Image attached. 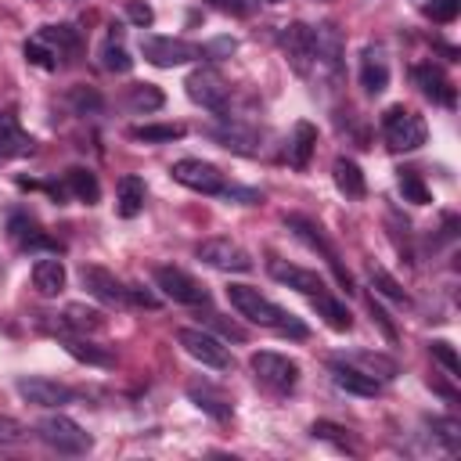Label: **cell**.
Wrapping results in <instances>:
<instances>
[{
    "label": "cell",
    "instance_id": "obj_1",
    "mask_svg": "<svg viewBox=\"0 0 461 461\" xmlns=\"http://www.w3.org/2000/svg\"><path fill=\"white\" fill-rule=\"evenodd\" d=\"M227 300H230V307H235L246 321H253L260 328H271V332H282V335H292V339H307V325H300L289 310H282L278 303H271L253 285H230L227 289Z\"/></svg>",
    "mask_w": 461,
    "mask_h": 461
},
{
    "label": "cell",
    "instance_id": "obj_2",
    "mask_svg": "<svg viewBox=\"0 0 461 461\" xmlns=\"http://www.w3.org/2000/svg\"><path fill=\"white\" fill-rule=\"evenodd\" d=\"M382 134H386V141H389L393 152H414V148H422L425 137H429L425 119H422L418 112H411V109H404V105L386 109V116H382Z\"/></svg>",
    "mask_w": 461,
    "mask_h": 461
},
{
    "label": "cell",
    "instance_id": "obj_3",
    "mask_svg": "<svg viewBox=\"0 0 461 461\" xmlns=\"http://www.w3.org/2000/svg\"><path fill=\"white\" fill-rule=\"evenodd\" d=\"M249 368L257 375L260 386L274 389V393H292L296 382H300V364L285 353H274V350H260L249 357Z\"/></svg>",
    "mask_w": 461,
    "mask_h": 461
},
{
    "label": "cell",
    "instance_id": "obj_4",
    "mask_svg": "<svg viewBox=\"0 0 461 461\" xmlns=\"http://www.w3.org/2000/svg\"><path fill=\"white\" fill-rule=\"evenodd\" d=\"M37 432H40V439H44L48 447H55L58 454H87V450L94 447L91 432H83V425L73 422V418H65V414H48V418L37 425Z\"/></svg>",
    "mask_w": 461,
    "mask_h": 461
},
{
    "label": "cell",
    "instance_id": "obj_5",
    "mask_svg": "<svg viewBox=\"0 0 461 461\" xmlns=\"http://www.w3.org/2000/svg\"><path fill=\"white\" fill-rule=\"evenodd\" d=\"M141 55H144V62H152L159 69H177V65L205 58V51L198 44L177 40V37H141Z\"/></svg>",
    "mask_w": 461,
    "mask_h": 461
},
{
    "label": "cell",
    "instance_id": "obj_6",
    "mask_svg": "<svg viewBox=\"0 0 461 461\" xmlns=\"http://www.w3.org/2000/svg\"><path fill=\"white\" fill-rule=\"evenodd\" d=\"M195 257H198L205 267L227 271V274H246V271H253V257H249L239 242H230V239H205V242H198Z\"/></svg>",
    "mask_w": 461,
    "mask_h": 461
},
{
    "label": "cell",
    "instance_id": "obj_7",
    "mask_svg": "<svg viewBox=\"0 0 461 461\" xmlns=\"http://www.w3.org/2000/svg\"><path fill=\"white\" fill-rule=\"evenodd\" d=\"M184 91H187V98H191L195 105H202V109H209V112H216V116L227 112L230 87H227V80H223L216 69H195V73L184 80Z\"/></svg>",
    "mask_w": 461,
    "mask_h": 461
},
{
    "label": "cell",
    "instance_id": "obj_8",
    "mask_svg": "<svg viewBox=\"0 0 461 461\" xmlns=\"http://www.w3.org/2000/svg\"><path fill=\"white\" fill-rule=\"evenodd\" d=\"M177 343L184 346V353L187 357H195L202 368H213V371H227L230 364V353H227V346L220 343V339H213L209 332H202V328H180L177 332Z\"/></svg>",
    "mask_w": 461,
    "mask_h": 461
},
{
    "label": "cell",
    "instance_id": "obj_9",
    "mask_svg": "<svg viewBox=\"0 0 461 461\" xmlns=\"http://www.w3.org/2000/svg\"><path fill=\"white\" fill-rule=\"evenodd\" d=\"M282 48H285V58H289L292 73H300V76H310L314 73V65H317V37H314V30L307 22L285 26Z\"/></svg>",
    "mask_w": 461,
    "mask_h": 461
},
{
    "label": "cell",
    "instance_id": "obj_10",
    "mask_svg": "<svg viewBox=\"0 0 461 461\" xmlns=\"http://www.w3.org/2000/svg\"><path fill=\"white\" fill-rule=\"evenodd\" d=\"M155 285L162 289L166 300L173 303H184V307H205L209 303V289L198 285L187 271L180 267H155Z\"/></svg>",
    "mask_w": 461,
    "mask_h": 461
},
{
    "label": "cell",
    "instance_id": "obj_11",
    "mask_svg": "<svg viewBox=\"0 0 461 461\" xmlns=\"http://www.w3.org/2000/svg\"><path fill=\"white\" fill-rule=\"evenodd\" d=\"M173 180L191 187V191H202V195H220L227 184H223V173L213 166V162H202V159H180L173 162Z\"/></svg>",
    "mask_w": 461,
    "mask_h": 461
},
{
    "label": "cell",
    "instance_id": "obj_12",
    "mask_svg": "<svg viewBox=\"0 0 461 461\" xmlns=\"http://www.w3.org/2000/svg\"><path fill=\"white\" fill-rule=\"evenodd\" d=\"M205 134L220 144V148H227V152H235V155H260L264 152V134L260 130H253V126H246V123H220V126H205Z\"/></svg>",
    "mask_w": 461,
    "mask_h": 461
},
{
    "label": "cell",
    "instance_id": "obj_13",
    "mask_svg": "<svg viewBox=\"0 0 461 461\" xmlns=\"http://www.w3.org/2000/svg\"><path fill=\"white\" fill-rule=\"evenodd\" d=\"M285 223L296 230V239H300V242H307L314 253H321V257H325V264L332 267V274L339 278V285H346V292H350V274H346V267L339 264V253L332 249V242L321 235V227H317V223H310L307 216H289Z\"/></svg>",
    "mask_w": 461,
    "mask_h": 461
},
{
    "label": "cell",
    "instance_id": "obj_14",
    "mask_svg": "<svg viewBox=\"0 0 461 461\" xmlns=\"http://www.w3.org/2000/svg\"><path fill=\"white\" fill-rule=\"evenodd\" d=\"M80 282H83V289H87L98 303H105V307H126V285H123L112 271L94 267V264H83V267H80Z\"/></svg>",
    "mask_w": 461,
    "mask_h": 461
},
{
    "label": "cell",
    "instance_id": "obj_15",
    "mask_svg": "<svg viewBox=\"0 0 461 461\" xmlns=\"http://www.w3.org/2000/svg\"><path fill=\"white\" fill-rule=\"evenodd\" d=\"M19 396L26 404H37V407H62V404H73V389L55 382V378H44V375H26L15 382Z\"/></svg>",
    "mask_w": 461,
    "mask_h": 461
},
{
    "label": "cell",
    "instance_id": "obj_16",
    "mask_svg": "<svg viewBox=\"0 0 461 461\" xmlns=\"http://www.w3.org/2000/svg\"><path fill=\"white\" fill-rule=\"evenodd\" d=\"M267 271H271L274 282H282V285H289V289H296V292H303V296H321V292H328V289H325V278H321L317 271H307V267H296V264H285V260H271Z\"/></svg>",
    "mask_w": 461,
    "mask_h": 461
},
{
    "label": "cell",
    "instance_id": "obj_17",
    "mask_svg": "<svg viewBox=\"0 0 461 461\" xmlns=\"http://www.w3.org/2000/svg\"><path fill=\"white\" fill-rule=\"evenodd\" d=\"M414 83H418V91L429 98V101H436V105H447V109H454V87H450V80L443 76V69L439 65H432V62H425V65H414Z\"/></svg>",
    "mask_w": 461,
    "mask_h": 461
},
{
    "label": "cell",
    "instance_id": "obj_18",
    "mask_svg": "<svg viewBox=\"0 0 461 461\" xmlns=\"http://www.w3.org/2000/svg\"><path fill=\"white\" fill-rule=\"evenodd\" d=\"M361 87H364L371 98L389 87V62H386V51L375 48V44H368L364 55H361Z\"/></svg>",
    "mask_w": 461,
    "mask_h": 461
},
{
    "label": "cell",
    "instance_id": "obj_19",
    "mask_svg": "<svg viewBox=\"0 0 461 461\" xmlns=\"http://www.w3.org/2000/svg\"><path fill=\"white\" fill-rule=\"evenodd\" d=\"M8 230H12V242L22 249V253H30V249H44V253H62V246L55 242V239H48L44 230L30 220V216H12V223H8Z\"/></svg>",
    "mask_w": 461,
    "mask_h": 461
},
{
    "label": "cell",
    "instance_id": "obj_20",
    "mask_svg": "<svg viewBox=\"0 0 461 461\" xmlns=\"http://www.w3.org/2000/svg\"><path fill=\"white\" fill-rule=\"evenodd\" d=\"M144 195H148V187H144L141 177H134V173L119 177V184H116V213L123 220H134L144 209Z\"/></svg>",
    "mask_w": 461,
    "mask_h": 461
},
{
    "label": "cell",
    "instance_id": "obj_21",
    "mask_svg": "<svg viewBox=\"0 0 461 461\" xmlns=\"http://www.w3.org/2000/svg\"><path fill=\"white\" fill-rule=\"evenodd\" d=\"M65 264L62 260H55V257H44V260H37L33 264V289L40 292V296H58V292H65Z\"/></svg>",
    "mask_w": 461,
    "mask_h": 461
},
{
    "label": "cell",
    "instance_id": "obj_22",
    "mask_svg": "<svg viewBox=\"0 0 461 461\" xmlns=\"http://www.w3.org/2000/svg\"><path fill=\"white\" fill-rule=\"evenodd\" d=\"M332 382H335L339 389L353 393V396H375V393H378V378H371L368 371H361V368H353V364H343V361L332 364Z\"/></svg>",
    "mask_w": 461,
    "mask_h": 461
},
{
    "label": "cell",
    "instance_id": "obj_23",
    "mask_svg": "<svg viewBox=\"0 0 461 461\" xmlns=\"http://www.w3.org/2000/svg\"><path fill=\"white\" fill-rule=\"evenodd\" d=\"M0 152L8 159H22L33 152V137L19 126V119L12 112H0Z\"/></svg>",
    "mask_w": 461,
    "mask_h": 461
},
{
    "label": "cell",
    "instance_id": "obj_24",
    "mask_svg": "<svg viewBox=\"0 0 461 461\" xmlns=\"http://www.w3.org/2000/svg\"><path fill=\"white\" fill-rule=\"evenodd\" d=\"M314 37H317V65H325L332 76H339L343 73V37H339V30L332 22H325L321 30H314Z\"/></svg>",
    "mask_w": 461,
    "mask_h": 461
},
{
    "label": "cell",
    "instance_id": "obj_25",
    "mask_svg": "<svg viewBox=\"0 0 461 461\" xmlns=\"http://www.w3.org/2000/svg\"><path fill=\"white\" fill-rule=\"evenodd\" d=\"M314 152H317V126L314 123H296L292 137H289V162L296 170H307Z\"/></svg>",
    "mask_w": 461,
    "mask_h": 461
},
{
    "label": "cell",
    "instance_id": "obj_26",
    "mask_svg": "<svg viewBox=\"0 0 461 461\" xmlns=\"http://www.w3.org/2000/svg\"><path fill=\"white\" fill-rule=\"evenodd\" d=\"M332 177H335V187H339L346 198H364L368 184H364V173H361V166H357L353 159L339 155L335 166H332Z\"/></svg>",
    "mask_w": 461,
    "mask_h": 461
},
{
    "label": "cell",
    "instance_id": "obj_27",
    "mask_svg": "<svg viewBox=\"0 0 461 461\" xmlns=\"http://www.w3.org/2000/svg\"><path fill=\"white\" fill-rule=\"evenodd\" d=\"M98 58H101V69H105V73H130V69H134V58H130V51L123 48V33H119L116 26H112V33H109V40L101 44Z\"/></svg>",
    "mask_w": 461,
    "mask_h": 461
},
{
    "label": "cell",
    "instance_id": "obj_28",
    "mask_svg": "<svg viewBox=\"0 0 461 461\" xmlns=\"http://www.w3.org/2000/svg\"><path fill=\"white\" fill-rule=\"evenodd\" d=\"M62 325L80 332V335H94V332L105 328V314L94 310V307H83V303H69L65 314H62Z\"/></svg>",
    "mask_w": 461,
    "mask_h": 461
},
{
    "label": "cell",
    "instance_id": "obj_29",
    "mask_svg": "<svg viewBox=\"0 0 461 461\" xmlns=\"http://www.w3.org/2000/svg\"><path fill=\"white\" fill-rule=\"evenodd\" d=\"M346 364H353V368L368 371L371 378H396V375H400V368H396V361H393V357H386V353H371V350H357V353H350V361H346Z\"/></svg>",
    "mask_w": 461,
    "mask_h": 461
},
{
    "label": "cell",
    "instance_id": "obj_30",
    "mask_svg": "<svg viewBox=\"0 0 461 461\" xmlns=\"http://www.w3.org/2000/svg\"><path fill=\"white\" fill-rule=\"evenodd\" d=\"M65 187H69L73 198H80V202H87V205H94V202L101 198L98 177H94L91 170H83V166H73V170L65 173Z\"/></svg>",
    "mask_w": 461,
    "mask_h": 461
},
{
    "label": "cell",
    "instance_id": "obj_31",
    "mask_svg": "<svg viewBox=\"0 0 461 461\" xmlns=\"http://www.w3.org/2000/svg\"><path fill=\"white\" fill-rule=\"evenodd\" d=\"M187 130L180 123H144V126H134L130 137L134 141H144V144H173L180 141Z\"/></svg>",
    "mask_w": 461,
    "mask_h": 461
},
{
    "label": "cell",
    "instance_id": "obj_32",
    "mask_svg": "<svg viewBox=\"0 0 461 461\" xmlns=\"http://www.w3.org/2000/svg\"><path fill=\"white\" fill-rule=\"evenodd\" d=\"M62 346H65L69 357H76V361H83V364H94V368H112V364H116V357H112L105 346H94V343H87V339H65Z\"/></svg>",
    "mask_w": 461,
    "mask_h": 461
},
{
    "label": "cell",
    "instance_id": "obj_33",
    "mask_svg": "<svg viewBox=\"0 0 461 461\" xmlns=\"http://www.w3.org/2000/svg\"><path fill=\"white\" fill-rule=\"evenodd\" d=\"M314 300V310L335 328V332H350L353 328V317H350V310L339 303V300H332L328 292H321V296H310Z\"/></svg>",
    "mask_w": 461,
    "mask_h": 461
},
{
    "label": "cell",
    "instance_id": "obj_34",
    "mask_svg": "<svg viewBox=\"0 0 461 461\" xmlns=\"http://www.w3.org/2000/svg\"><path fill=\"white\" fill-rule=\"evenodd\" d=\"M162 91L155 87V83H137V87H130L126 91V105L134 109V112H159L162 109Z\"/></svg>",
    "mask_w": 461,
    "mask_h": 461
},
{
    "label": "cell",
    "instance_id": "obj_35",
    "mask_svg": "<svg viewBox=\"0 0 461 461\" xmlns=\"http://www.w3.org/2000/svg\"><path fill=\"white\" fill-rule=\"evenodd\" d=\"M37 40L51 44L58 55H65V51H76V44H80V37H76L69 26H44V30L37 33Z\"/></svg>",
    "mask_w": 461,
    "mask_h": 461
},
{
    "label": "cell",
    "instance_id": "obj_36",
    "mask_svg": "<svg viewBox=\"0 0 461 461\" xmlns=\"http://www.w3.org/2000/svg\"><path fill=\"white\" fill-rule=\"evenodd\" d=\"M400 195H404V202H414V205H429V202H432L425 180H422L414 170H404V173H400Z\"/></svg>",
    "mask_w": 461,
    "mask_h": 461
},
{
    "label": "cell",
    "instance_id": "obj_37",
    "mask_svg": "<svg viewBox=\"0 0 461 461\" xmlns=\"http://www.w3.org/2000/svg\"><path fill=\"white\" fill-rule=\"evenodd\" d=\"M26 58H30L33 65H40V69H48V73L62 65V55H58V51H55L51 44H44V40H37V37H33V40L26 44Z\"/></svg>",
    "mask_w": 461,
    "mask_h": 461
},
{
    "label": "cell",
    "instance_id": "obj_38",
    "mask_svg": "<svg viewBox=\"0 0 461 461\" xmlns=\"http://www.w3.org/2000/svg\"><path fill=\"white\" fill-rule=\"evenodd\" d=\"M187 393H191V400H195L202 411H209L213 418H227V414H230V404H227L223 396H216V393H209V389H198V386H191Z\"/></svg>",
    "mask_w": 461,
    "mask_h": 461
},
{
    "label": "cell",
    "instance_id": "obj_39",
    "mask_svg": "<svg viewBox=\"0 0 461 461\" xmlns=\"http://www.w3.org/2000/svg\"><path fill=\"white\" fill-rule=\"evenodd\" d=\"M368 274H371V285H375V289H378L386 300H393V303H411V300H407V292L396 285V278H389L382 267H371Z\"/></svg>",
    "mask_w": 461,
    "mask_h": 461
},
{
    "label": "cell",
    "instance_id": "obj_40",
    "mask_svg": "<svg viewBox=\"0 0 461 461\" xmlns=\"http://www.w3.org/2000/svg\"><path fill=\"white\" fill-rule=\"evenodd\" d=\"M69 105H73L80 116H94V112L101 109V98H98L94 87H73V91H69Z\"/></svg>",
    "mask_w": 461,
    "mask_h": 461
},
{
    "label": "cell",
    "instance_id": "obj_41",
    "mask_svg": "<svg viewBox=\"0 0 461 461\" xmlns=\"http://www.w3.org/2000/svg\"><path fill=\"white\" fill-rule=\"evenodd\" d=\"M429 350H432V357H436V361H439L454 378L461 375V357H457V350H454L447 339H432V343H429Z\"/></svg>",
    "mask_w": 461,
    "mask_h": 461
},
{
    "label": "cell",
    "instance_id": "obj_42",
    "mask_svg": "<svg viewBox=\"0 0 461 461\" xmlns=\"http://www.w3.org/2000/svg\"><path fill=\"white\" fill-rule=\"evenodd\" d=\"M429 425H432L436 439H443L450 450H457V447H461V425H457L454 418H432Z\"/></svg>",
    "mask_w": 461,
    "mask_h": 461
},
{
    "label": "cell",
    "instance_id": "obj_43",
    "mask_svg": "<svg viewBox=\"0 0 461 461\" xmlns=\"http://www.w3.org/2000/svg\"><path fill=\"white\" fill-rule=\"evenodd\" d=\"M30 436V429L8 414H0V447H12V443H22Z\"/></svg>",
    "mask_w": 461,
    "mask_h": 461
},
{
    "label": "cell",
    "instance_id": "obj_44",
    "mask_svg": "<svg viewBox=\"0 0 461 461\" xmlns=\"http://www.w3.org/2000/svg\"><path fill=\"white\" fill-rule=\"evenodd\" d=\"M310 432H314L317 439H332V443H335V447H343V450L350 447V439H346V429H343V425H332V422H314V425H310Z\"/></svg>",
    "mask_w": 461,
    "mask_h": 461
},
{
    "label": "cell",
    "instance_id": "obj_45",
    "mask_svg": "<svg viewBox=\"0 0 461 461\" xmlns=\"http://www.w3.org/2000/svg\"><path fill=\"white\" fill-rule=\"evenodd\" d=\"M457 12H461V0H432V4H429V15L436 22H454Z\"/></svg>",
    "mask_w": 461,
    "mask_h": 461
},
{
    "label": "cell",
    "instance_id": "obj_46",
    "mask_svg": "<svg viewBox=\"0 0 461 461\" xmlns=\"http://www.w3.org/2000/svg\"><path fill=\"white\" fill-rule=\"evenodd\" d=\"M205 4H213V8L223 12V15H235V19H246V15L253 12L249 0H205Z\"/></svg>",
    "mask_w": 461,
    "mask_h": 461
},
{
    "label": "cell",
    "instance_id": "obj_47",
    "mask_svg": "<svg viewBox=\"0 0 461 461\" xmlns=\"http://www.w3.org/2000/svg\"><path fill=\"white\" fill-rule=\"evenodd\" d=\"M126 307L155 310V307H159V296H152V292H148V289H141V285H126Z\"/></svg>",
    "mask_w": 461,
    "mask_h": 461
},
{
    "label": "cell",
    "instance_id": "obj_48",
    "mask_svg": "<svg viewBox=\"0 0 461 461\" xmlns=\"http://www.w3.org/2000/svg\"><path fill=\"white\" fill-rule=\"evenodd\" d=\"M126 15H130L134 26H152V19H155L144 0H130V4H126Z\"/></svg>",
    "mask_w": 461,
    "mask_h": 461
},
{
    "label": "cell",
    "instance_id": "obj_49",
    "mask_svg": "<svg viewBox=\"0 0 461 461\" xmlns=\"http://www.w3.org/2000/svg\"><path fill=\"white\" fill-rule=\"evenodd\" d=\"M371 317H375V321L382 325V332H386V339H396V328L389 325V317H386V310H382V307H378L375 300H371Z\"/></svg>",
    "mask_w": 461,
    "mask_h": 461
},
{
    "label": "cell",
    "instance_id": "obj_50",
    "mask_svg": "<svg viewBox=\"0 0 461 461\" xmlns=\"http://www.w3.org/2000/svg\"><path fill=\"white\" fill-rule=\"evenodd\" d=\"M213 325H216L223 335H230V339H246V332H242L239 325H230V321H220V317H213Z\"/></svg>",
    "mask_w": 461,
    "mask_h": 461
},
{
    "label": "cell",
    "instance_id": "obj_51",
    "mask_svg": "<svg viewBox=\"0 0 461 461\" xmlns=\"http://www.w3.org/2000/svg\"><path fill=\"white\" fill-rule=\"evenodd\" d=\"M230 51H235V40H216L205 48V55H230Z\"/></svg>",
    "mask_w": 461,
    "mask_h": 461
},
{
    "label": "cell",
    "instance_id": "obj_52",
    "mask_svg": "<svg viewBox=\"0 0 461 461\" xmlns=\"http://www.w3.org/2000/svg\"><path fill=\"white\" fill-rule=\"evenodd\" d=\"M264 4H282V0H264Z\"/></svg>",
    "mask_w": 461,
    "mask_h": 461
},
{
    "label": "cell",
    "instance_id": "obj_53",
    "mask_svg": "<svg viewBox=\"0 0 461 461\" xmlns=\"http://www.w3.org/2000/svg\"><path fill=\"white\" fill-rule=\"evenodd\" d=\"M0 162H8V155H4V152H0Z\"/></svg>",
    "mask_w": 461,
    "mask_h": 461
}]
</instances>
